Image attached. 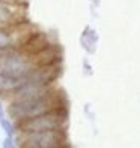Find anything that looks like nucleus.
Instances as JSON below:
<instances>
[{
  "instance_id": "nucleus-6",
  "label": "nucleus",
  "mask_w": 140,
  "mask_h": 148,
  "mask_svg": "<svg viewBox=\"0 0 140 148\" xmlns=\"http://www.w3.org/2000/svg\"><path fill=\"white\" fill-rule=\"evenodd\" d=\"M59 68L57 65H42L35 68L27 77L26 83H35V85H51L53 80L57 77Z\"/></svg>"
},
{
  "instance_id": "nucleus-7",
  "label": "nucleus",
  "mask_w": 140,
  "mask_h": 148,
  "mask_svg": "<svg viewBox=\"0 0 140 148\" xmlns=\"http://www.w3.org/2000/svg\"><path fill=\"white\" fill-rule=\"evenodd\" d=\"M20 5H9L0 2V27H11L18 21Z\"/></svg>"
},
{
  "instance_id": "nucleus-13",
  "label": "nucleus",
  "mask_w": 140,
  "mask_h": 148,
  "mask_svg": "<svg viewBox=\"0 0 140 148\" xmlns=\"http://www.w3.org/2000/svg\"><path fill=\"white\" fill-rule=\"evenodd\" d=\"M2 3H9V5H21L24 0H0Z\"/></svg>"
},
{
  "instance_id": "nucleus-5",
  "label": "nucleus",
  "mask_w": 140,
  "mask_h": 148,
  "mask_svg": "<svg viewBox=\"0 0 140 148\" xmlns=\"http://www.w3.org/2000/svg\"><path fill=\"white\" fill-rule=\"evenodd\" d=\"M51 91V85H35V83H24L21 88H18L15 92H12V103H21L29 100H36L48 95Z\"/></svg>"
},
{
  "instance_id": "nucleus-11",
  "label": "nucleus",
  "mask_w": 140,
  "mask_h": 148,
  "mask_svg": "<svg viewBox=\"0 0 140 148\" xmlns=\"http://www.w3.org/2000/svg\"><path fill=\"white\" fill-rule=\"evenodd\" d=\"M0 124H2V129L5 130V133H6L8 138H14L15 136V127H14V123H12L11 119L3 118V119H0Z\"/></svg>"
},
{
  "instance_id": "nucleus-4",
  "label": "nucleus",
  "mask_w": 140,
  "mask_h": 148,
  "mask_svg": "<svg viewBox=\"0 0 140 148\" xmlns=\"http://www.w3.org/2000/svg\"><path fill=\"white\" fill-rule=\"evenodd\" d=\"M68 115L65 109L53 110L45 115L26 119L18 124L21 133H32V132H47V130H65Z\"/></svg>"
},
{
  "instance_id": "nucleus-10",
  "label": "nucleus",
  "mask_w": 140,
  "mask_h": 148,
  "mask_svg": "<svg viewBox=\"0 0 140 148\" xmlns=\"http://www.w3.org/2000/svg\"><path fill=\"white\" fill-rule=\"evenodd\" d=\"M12 44H14L12 33L8 30V27H0V50L11 49Z\"/></svg>"
},
{
  "instance_id": "nucleus-14",
  "label": "nucleus",
  "mask_w": 140,
  "mask_h": 148,
  "mask_svg": "<svg viewBox=\"0 0 140 148\" xmlns=\"http://www.w3.org/2000/svg\"><path fill=\"white\" fill-rule=\"evenodd\" d=\"M5 118V110H3V104H2V100H0V119Z\"/></svg>"
},
{
  "instance_id": "nucleus-2",
  "label": "nucleus",
  "mask_w": 140,
  "mask_h": 148,
  "mask_svg": "<svg viewBox=\"0 0 140 148\" xmlns=\"http://www.w3.org/2000/svg\"><path fill=\"white\" fill-rule=\"evenodd\" d=\"M38 68L36 60L26 51L15 49L0 50V73L15 79H26L29 74Z\"/></svg>"
},
{
  "instance_id": "nucleus-1",
  "label": "nucleus",
  "mask_w": 140,
  "mask_h": 148,
  "mask_svg": "<svg viewBox=\"0 0 140 148\" xmlns=\"http://www.w3.org/2000/svg\"><path fill=\"white\" fill-rule=\"evenodd\" d=\"M65 109L62 104V98L54 92H50L48 95L36 98V100H29V101H21V103H11L9 106V115L12 121H26L32 119L36 116L45 115L53 110Z\"/></svg>"
},
{
  "instance_id": "nucleus-12",
  "label": "nucleus",
  "mask_w": 140,
  "mask_h": 148,
  "mask_svg": "<svg viewBox=\"0 0 140 148\" xmlns=\"http://www.w3.org/2000/svg\"><path fill=\"white\" fill-rule=\"evenodd\" d=\"M3 148H15V140L14 138H6L3 140Z\"/></svg>"
},
{
  "instance_id": "nucleus-3",
  "label": "nucleus",
  "mask_w": 140,
  "mask_h": 148,
  "mask_svg": "<svg viewBox=\"0 0 140 148\" xmlns=\"http://www.w3.org/2000/svg\"><path fill=\"white\" fill-rule=\"evenodd\" d=\"M18 142L23 148H62L68 147V136L65 130H47L21 133Z\"/></svg>"
},
{
  "instance_id": "nucleus-9",
  "label": "nucleus",
  "mask_w": 140,
  "mask_h": 148,
  "mask_svg": "<svg viewBox=\"0 0 140 148\" xmlns=\"http://www.w3.org/2000/svg\"><path fill=\"white\" fill-rule=\"evenodd\" d=\"M26 83V79H15L0 73V92H15Z\"/></svg>"
},
{
  "instance_id": "nucleus-15",
  "label": "nucleus",
  "mask_w": 140,
  "mask_h": 148,
  "mask_svg": "<svg viewBox=\"0 0 140 148\" xmlns=\"http://www.w3.org/2000/svg\"><path fill=\"white\" fill-rule=\"evenodd\" d=\"M62 148H69V145H68V147H62Z\"/></svg>"
},
{
  "instance_id": "nucleus-8",
  "label": "nucleus",
  "mask_w": 140,
  "mask_h": 148,
  "mask_svg": "<svg viewBox=\"0 0 140 148\" xmlns=\"http://www.w3.org/2000/svg\"><path fill=\"white\" fill-rule=\"evenodd\" d=\"M23 51L26 53H41V51H45L48 49V39H47L45 35L42 33H36V35H32L27 38V41L23 42Z\"/></svg>"
}]
</instances>
